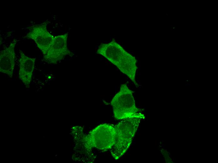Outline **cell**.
<instances>
[{
	"label": "cell",
	"mask_w": 218,
	"mask_h": 163,
	"mask_svg": "<svg viewBox=\"0 0 218 163\" xmlns=\"http://www.w3.org/2000/svg\"><path fill=\"white\" fill-rule=\"evenodd\" d=\"M96 53L107 59L126 75L135 86H138L135 79L138 68L136 59L114 40L107 43L101 44Z\"/></svg>",
	"instance_id": "cell-1"
},
{
	"label": "cell",
	"mask_w": 218,
	"mask_h": 163,
	"mask_svg": "<svg viewBox=\"0 0 218 163\" xmlns=\"http://www.w3.org/2000/svg\"><path fill=\"white\" fill-rule=\"evenodd\" d=\"M74 137L76 142H81L87 150L93 148L102 150L111 149L116 139L114 126L108 124H101L96 127L88 134H85L80 126H76Z\"/></svg>",
	"instance_id": "cell-2"
},
{
	"label": "cell",
	"mask_w": 218,
	"mask_h": 163,
	"mask_svg": "<svg viewBox=\"0 0 218 163\" xmlns=\"http://www.w3.org/2000/svg\"><path fill=\"white\" fill-rule=\"evenodd\" d=\"M140 118L133 117L123 119L114 126L116 139L111 149L113 157L117 159L127 151L138 127Z\"/></svg>",
	"instance_id": "cell-3"
},
{
	"label": "cell",
	"mask_w": 218,
	"mask_h": 163,
	"mask_svg": "<svg viewBox=\"0 0 218 163\" xmlns=\"http://www.w3.org/2000/svg\"><path fill=\"white\" fill-rule=\"evenodd\" d=\"M111 105L117 119L145 117L141 110L136 107L132 92L125 84L121 85L119 91L111 101Z\"/></svg>",
	"instance_id": "cell-4"
},
{
	"label": "cell",
	"mask_w": 218,
	"mask_h": 163,
	"mask_svg": "<svg viewBox=\"0 0 218 163\" xmlns=\"http://www.w3.org/2000/svg\"><path fill=\"white\" fill-rule=\"evenodd\" d=\"M68 33L54 37L50 48L44 56L45 62L49 64H56L66 55L72 57L74 55L68 48Z\"/></svg>",
	"instance_id": "cell-5"
},
{
	"label": "cell",
	"mask_w": 218,
	"mask_h": 163,
	"mask_svg": "<svg viewBox=\"0 0 218 163\" xmlns=\"http://www.w3.org/2000/svg\"><path fill=\"white\" fill-rule=\"evenodd\" d=\"M47 24L48 22L45 21L40 24L30 26L29 32L24 37L33 40L44 56L50 48L54 37L47 30Z\"/></svg>",
	"instance_id": "cell-6"
},
{
	"label": "cell",
	"mask_w": 218,
	"mask_h": 163,
	"mask_svg": "<svg viewBox=\"0 0 218 163\" xmlns=\"http://www.w3.org/2000/svg\"><path fill=\"white\" fill-rule=\"evenodd\" d=\"M17 40L14 39L9 46L0 53V71L12 78L15 66V47Z\"/></svg>",
	"instance_id": "cell-7"
},
{
	"label": "cell",
	"mask_w": 218,
	"mask_h": 163,
	"mask_svg": "<svg viewBox=\"0 0 218 163\" xmlns=\"http://www.w3.org/2000/svg\"><path fill=\"white\" fill-rule=\"evenodd\" d=\"M19 78L26 88H29L33 71L35 58H31L25 55L19 50Z\"/></svg>",
	"instance_id": "cell-8"
}]
</instances>
